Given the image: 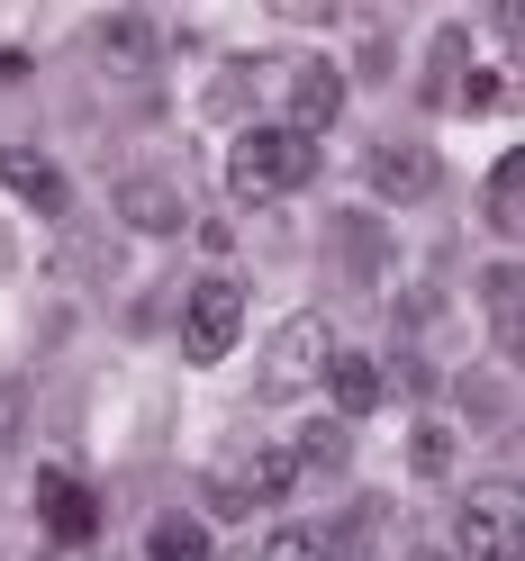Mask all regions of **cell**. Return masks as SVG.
<instances>
[{
    "instance_id": "cell-15",
    "label": "cell",
    "mask_w": 525,
    "mask_h": 561,
    "mask_svg": "<svg viewBox=\"0 0 525 561\" xmlns=\"http://www.w3.org/2000/svg\"><path fill=\"white\" fill-rule=\"evenodd\" d=\"M480 308H489V327H499V344H516V263L480 272Z\"/></svg>"
},
{
    "instance_id": "cell-2",
    "label": "cell",
    "mask_w": 525,
    "mask_h": 561,
    "mask_svg": "<svg viewBox=\"0 0 525 561\" xmlns=\"http://www.w3.org/2000/svg\"><path fill=\"white\" fill-rule=\"evenodd\" d=\"M236 335H244V290H236L227 272L191 280V299H182V354L191 363H227Z\"/></svg>"
},
{
    "instance_id": "cell-4",
    "label": "cell",
    "mask_w": 525,
    "mask_h": 561,
    "mask_svg": "<svg viewBox=\"0 0 525 561\" xmlns=\"http://www.w3.org/2000/svg\"><path fill=\"white\" fill-rule=\"evenodd\" d=\"M327 354H335V335H327V318H290L282 335L263 344V380H254V390H263V399H299L308 380L327 371Z\"/></svg>"
},
{
    "instance_id": "cell-10",
    "label": "cell",
    "mask_w": 525,
    "mask_h": 561,
    "mask_svg": "<svg viewBox=\"0 0 525 561\" xmlns=\"http://www.w3.org/2000/svg\"><path fill=\"white\" fill-rule=\"evenodd\" d=\"M335 118H344V73H335V64H290V118H282V127L318 136V127H335Z\"/></svg>"
},
{
    "instance_id": "cell-12",
    "label": "cell",
    "mask_w": 525,
    "mask_h": 561,
    "mask_svg": "<svg viewBox=\"0 0 525 561\" xmlns=\"http://www.w3.org/2000/svg\"><path fill=\"white\" fill-rule=\"evenodd\" d=\"M290 462H299V480H308V471H344V462H354V426H335V416L299 426V435H290Z\"/></svg>"
},
{
    "instance_id": "cell-14",
    "label": "cell",
    "mask_w": 525,
    "mask_h": 561,
    "mask_svg": "<svg viewBox=\"0 0 525 561\" xmlns=\"http://www.w3.org/2000/svg\"><path fill=\"white\" fill-rule=\"evenodd\" d=\"M91 46L110 55V64H127V73H146V64H155V27H146V19H100Z\"/></svg>"
},
{
    "instance_id": "cell-6",
    "label": "cell",
    "mask_w": 525,
    "mask_h": 561,
    "mask_svg": "<svg viewBox=\"0 0 525 561\" xmlns=\"http://www.w3.org/2000/svg\"><path fill=\"white\" fill-rule=\"evenodd\" d=\"M299 489V462H290V444H254L244 462H227L218 480H208V499L218 507H282Z\"/></svg>"
},
{
    "instance_id": "cell-20",
    "label": "cell",
    "mask_w": 525,
    "mask_h": 561,
    "mask_svg": "<svg viewBox=\"0 0 525 561\" xmlns=\"http://www.w3.org/2000/svg\"><path fill=\"white\" fill-rule=\"evenodd\" d=\"M408 561H453V552H408Z\"/></svg>"
},
{
    "instance_id": "cell-1",
    "label": "cell",
    "mask_w": 525,
    "mask_h": 561,
    "mask_svg": "<svg viewBox=\"0 0 525 561\" xmlns=\"http://www.w3.org/2000/svg\"><path fill=\"white\" fill-rule=\"evenodd\" d=\"M308 172H318V136H299V127H244L236 146H227V191L236 199H290Z\"/></svg>"
},
{
    "instance_id": "cell-16",
    "label": "cell",
    "mask_w": 525,
    "mask_h": 561,
    "mask_svg": "<svg viewBox=\"0 0 525 561\" xmlns=\"http://www.w3.org/2000/svg\"><path fill=\"white\" fill-rule=\"evenodd\" d=\"M480 208H489V227H499V236H516V154H499V172H489Z\"/></svg>"
},
{
    "instance_id": "cell-17",
    "label": "cell",
    "mask_w": 525,
    "mask_h": 561,
    "mask_svg": "<svg viewBox=\"0 0 525 561\" xmlns=\"http://www.w3.org/2000/svg\"><path fill=\"white\" fill-rule=\"evenodd\" d=\"M263 561H318V525H272V535H263Z\"/></svg>"
},
{
    "instance_id": "cell-21",
    "label": "cell",
    "mask_w": 525,
    "mask_h": 561,
    "mask_svg": "<svg viewBox=\"0 0 525 561\" xmlns=\"http://www.w3.org/2000/svg\"><path fill=\"white\" fill-rule=\"evenodd\" d=\"M318 561H335V552H318Z\"/></svg>"
},
{
    "instance_id": "cell-7",
    "label": "cell",
    "mask_w": 525,
    "mask_h": 561,
    "mask_svg": "<svg viewBox=\"0 0 525 561\" xmlns=\"http://www.w3.org/2000/svg\"><path fill=\"white\" fill-rule=\"evenodd\" d=\"M118 218L136 236H182L191 227V199H182V182H163V172H127V182H118Z\"/></svg>"
},
{
    "instance_id": "cell-3",
    "label": "cell",
    "mask_w": 525,
    "mask_h": 561,
    "mask_svg": "<svg viewBox=\"0 0 525 561\" xmlns=\"http://www.w3.org/2000/svg\"><path fill=\"white\" fill-rule=\"evenodd\" d=\"M453 561H516V489L480 480L453 507Z\"/></svg>"
},
{
    "instance_id": "cell-19",
    "label": "cell",
    "mask_w": 525,
    "mask_h": 561,
    "mask_svg": "<svg viewBox=\"0 0 525 561\" xmlns=\"http://www.w3.org/2000/svg\"><path fill=\"white\" fill-rule=\"evenodd\" d=\"M19 408H27V399H19V380H0V453L19 444Z\"/></svg>"
},
{
    "instance_id": "cell-5",
    "label": "cell",
    "mask_w": 525,
    "mask_h": 561,
    "mask_svg": "<svg viewBox=\"0 0 525 561\" xmlns=\"http://www.w3.org/2000/svg\"><path fill=\"white\" fill-rule=\"evenodd\" d=\"M363 182H372V199L416 208V199H435V191H444V163H435V146H416V136H380L372 163H363Z\"/></svg>"
},
{
    "instance_id": "cell-8",
    "label": "cell",
    "mask_w": 525,
    "mask_h": 561,
    "mask_svg": "<svg viewBox=\"0 0 525 561\" xmlns=\"http://www.w3.org/2000/svg\"><path fill=\"white\" fill-rule=\"evenodd\" d=\"M327 408H335V426H354V416H372L380 399H390V371H380L372 354H344V344H335V354H327Z\"/></svg>"
},
{
    "instance_id": "cell-9",
    "label": "cell",
    "mask_w": 525,
    "mask_h": 561,
    "mask_svg": "<svg viewBox=\"0 0 525 561\" xmlns=\"http://www.w3.org/2000/svg\"><path fill=\"white\" fill-rule=\"evenodd\" d=\"M37 516H46L55 543H91L100 535V499H91L73 471H37Z\"/></svg>"
},
{
    "instance_id": "cell-18",
    "label": "cell",
    "mask_w": 525,
    "mask_h": 561,
    "mask_svg": "<svg viewBox=\"0 0 525 561\" xmlns=\"http://www.w3.org/2000/svg\"><path fill=\"white\" fill-rule=\"evenodd\" d=\"M408 453H416V471H426V480H444V471H453V435H444V426H416V444H408Z\"/></svg>"
},
{
    "instance_id": "cell-11",
    "label": "cell",
    "mask_w": 525,
    "mask_h": 561,
    "mask_svg": "<svg viewBox=\"0 0 525 561\" xmlns=\"http://www.w3.org/2000/svg\"><path fill=\"white\" fill-rule=\"evenodd\" d=\"M0 191H19L37 218H64V172L46 154H19V146H0Z\"/></svg>"
},
{
    "instance_id": "cell-13",
    "label": "cell",
    "mask_w": 525,
    "mask_h": 561,
    "mask_svg": "<svg viewBox=\"0 0 525 561\" xmlns=\"http://www.w3.org/2000/svg\"><path fill=\"white\" fill-rule=\"evenodd\" d=\"M146 561H208V525L199 516H155L146 525Z\"/></svg>"
}]
</instances>
